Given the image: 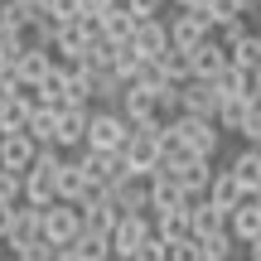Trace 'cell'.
I'll return each mask as SVG.
<instances>
[{
  "mask_svg": "<svg viewBox=\"0 0 261 261\" xmlns=\"http://www.w3.org/2000/svg\"><path fill=\"white\" fill-rule=\"evenodd\" d=\"M165 130L179 140V145L189 150V155H203V160H213L218 155V140H223V130H218V121H203V116H169Z\"/></svg>",
  "mask_w": 261,
  "mask_h": 261,
  "instance_id": "obj_1",
  "label": "cell"
},
{
  "mask_svg": "<svg viewBox=\"0 0 261 261\" xmlns=\"http://www.w3.org/2000/svg\"><path fill=\"white\" fill-rule=\"evenodd\" d=\"M160 130H165V126H130V140L121 145V165H126V174L150 179V174L160 169Z\"/></svg>",
  "mask_w": 261,
  "mask_h": 261,
  "instance_id": "obj_2",
  "label": "cell"
},
{
  "mask_svg": "<svg viewBox=\"0 0 261 261\" xmlns=\"http://www.w3.org/2000/svg\"><path fill=\"white\" fill-rule=\"evenodd\" d=\"M126 140H130V121L116 112V107H107V112H92V116H87V136H83V145H87V150L121 155Z\"/></svg>",
  "mask_w": 261,
  "mask_h": 261,
  "instance_id": "obj_3",
  "label": "cell"
},
{
  "mask_svg": "<svg viewBox=\"0 0 261 261\" xmlns=\"http://www.w3.org/2000/svg\"><path fill=\"white\" fill-rule=\"evenodd\" d=\"M97 39V19L77 15V19H63L54 34V58H63V63H77V58L87 54V44Z\"/></svg>",
  "mask_w": 261,
  "mask_h": 261,
  "instance_id": "obj_4",
  "label": "cell"
},
{
  "mask_svg": "<svg viewBox=\"0 0 261 261\" xmlns=\"http://www.w3.org/2000/svg\"><path fill=\"white\" fill-rule=\"evenodd\" d=\"M73 165L83 169V179H87V184H102V189H112V184H121V179H126L121 155H107V150H87V145H83Z\"/></svg>",
  "mask_w": 261,
  "mask_h": 261,
  "instance_id": "obj_5",
  "label": "cell"
},
{
  "mask_svg": "<svg viewBox=\"0 0 261 261\" xmlns=\"http://www.w3.org/2000/svg\"><path fill=\"white\" fill-rule=\"evenodd\" d=\"M77 232H83V208H77V203H54V208H44V242L68 247Z\"/></svg>",
  "mask_w": 261,
  "mask_h": 261,
  "instance_id": "obj_6",
  "label": "cell"
},
{
  "mask_svg": "<svg viewBox=\"0 0 261 261\" xmlns=\"http://www.w3.org/2000/svg\"><path fill=\"white\" fill-rule=\"evenodd\" d=\"M150 237H155V227H150V213H121L107 242H112V252H116V256H130L140 242H150Z\"/></svg>",
  "mask_w": 261,
  "mask_h": 261,
  "instance_id": "obj_7",
  "label": "cell"
},
{
  "mask_svg": "<svg viewBox=\"0 0 261 261\" xmlns=\"http://www.w3.org/2000/svg\"><path fill=\"white\" fill-rule=\"evenodd\" d=\"M179 112H184V116H203V121H213V116H218V87L203 83V77H189V83H179Z\"/></svg>",
  "mask_w": 261,
  "mask_h": 261,
  "instance_id": "obj_8",
  "label": "cell"
},
{
  "mask_svg": "<svg viewBox=\"0 0 261 261\" xmlns=\"http://www.w3.org/2000/svg\"><path fill=\"white\" fill-rule=\"evenodd\" d=\"M203 39H213V24H208L203 10H179V15L169 19V44L174 48H194V44H203Z\"/></svg>",
  "mask_w": 261,
  "mask_h": 261,
  "instance_id": "obj_9",
  "label": "cell"
},
{
  "mask_svg": "<svg viewBox=\"0 0 261 261\" xmlns=\"http://www.w3.org/2000/svg\"><path fill=\"white\" fill-rule=\"evenodd\" d=\"M165 174H174L179 189H184L189 198H203V194H208V179H213V160H203V155H184L179 165H169Z\"/></svg>",
  "mask_w": 261,
  "mask_h": 261,
  "instance_id": "obj_10",
  "label": "cell"
},
{
  "mask_svg": "<svg viewBox=\"0 0 261 261\" xmlns=\"http://www.w3.org/2000/svg\"><path fill=\"white\" fill-rule=\"evenodd\" d=\"M130 29H136V10H130V0H107L102 15H97V34L112 39V44H126Z\"/></svg>",
  "mask_w": 261,
  "mask_h": 261,
  "instance_id": "obj_11",
  "label": "cell"
},
{
  "mask_svg": "<svg viewBox=\"0 0 261 261\" xmlns=\"http://www.w3.org/2000/svg\"><path fill=\"white\" fill-rule=\"evenodd\" d=\"M130 48H136L140 58H160L169 48V24L160 15H150V19H136V29H130Z\"/></svg>",
  "mask_w": 261,
  "mask_h": 261,
  "instance_id": "obj_12",
  "label": "cell"
},
{
  "mask_svg": "<svg viewBox=\"0 0 261 261\" xmlns=\"http://www.w3.org/2000/svg\"><path fill=\"white\" fill-rule=\"evenodd\" d=\"M39 237H44V208H15L10 232H5V247H10V252H19V247L39 242Z\"/></svg>",
  "mask_w": 261,
  "mask_h": 261,
  "instance_id": "obj_13",
  "label": "cell"
},
{
  "mask_svg": "<svg viewBox=\"0 0 261 261\" xmlns=\"http://www.w3.org/2000/svg\"><path fill=\"white\" fill-rule=\"evenodd\" d=\"M227 232L232 242H261V198H242L227 213Z\"/></svg>",
  "mask_w": 261,
  "mask_h": 261,
  "instance_id": "obj_14",
  "label": "cell"
},
{
  "mask_svg": "<svg viewBox=\"0 0 261 261\" xmlns=\"http://www.w3.org/2000/svg\"><path fill=\"white\" fill-rule=\"evenodd\" d=\"M107 194H112V203L121 208V213H150V179H140V174H126L121 184H112Z\"/></svg>",
  "mask_w": 261,
  "mask_h": 261,
  "instance_id": "obj_15",
  "label": "cell"
},
{
  "mask_svg": "<svg viewBox=\"0 0 261 261\" xmlns=\"http://www.w3.org/2000/svg\"><path fill=\"white\" fill-rule=\"evenodd\" d=\"M48 68H54V54H48V48H24V54L15 58V68H10V73L19 77V92H34V87L44 83Z\"/></svg>",
  "mask_w": 261,
  "mask_h": 261,
  "instance_id": "obj_16",
  "label": "cell"
},
{
  "mask_svg": "<svg viewBox=\"0 0 261 261\" xmlns=\"http://www.w3.org/2000/svg\"><path fill=\"white\" fill-rule=\"evenodd\" d=\"M189 68H194V77L213 83V77L227 68V48L218 44V39H203V44H194V48H189Z\"/></svg>",
  "mask_w": 261,
  "mask_h": 261,
  "instance_id": "obj_17",
  "label": "cell"
},
{
  "mask_svg": "<svg viewBox=\"0 0 261 261\" xmlns=\"http://www.w3.org/2000/svg\"><path fill=\"white\" fill-rule=\"evenodd\" d=\"M87 107H58V130H54V145L58 150H77L87 136Z\"/></svg>",
  "mask_w": 261,
  "mask_h": 261,
  "instance_id": "obj_18",
  "label": "cell"
},
{
  "mask_svg": "<svg viewBox=\"0 0 261 261\" xmlns=\"http://www.w3.org/2000/svg\"><path fill=\"white\" fill-rule=\"evenodd\" d=\"M34 140L24 136V130H15V136H0V169H10V174H24L29 165H34Z\"/></svg>",
  "mask_w": 261,
  "mask_h": 261,
  "instance_id": "obj_19",
  "label": "cell"
},
{
  "mask_svg": "<svg viewBox=\"0 0 261 261\" xmlns=\"http://www.w3.org/2000/svg\"><path fill=\"white\" fill-rule=\"evenodd\" d=\"M203 198H208L213 208H223V213H232V208L247 198V189L232 179V169H213V179H208V194H203Z\"/></svg>",
  "mask_w": 261,
  "mask_h": 261,
  "instance_id": "obj_20",
  "label": "cell"
},
{
  "mask_svg": "<svg viewBox=\"0 0 261 261\" xmlns=\"http://www.w3.org/2000/svg\"><path fill=\"white\" fill-rule=\"evenodd\" d=\"M227 169H232V179L247 189V198H261V145H247Z\"/></svg>",
  "mask_w": 261,
  "mask_h": 261,
  "instance_id": "obj_21",
  "label": "cell"
},
{
  "mask_svg": "<svg viewBox=\"0 0 261 261\" xmlns=\"http://www.w3.org/2000/svg\"><path fill=\"white\" fill-rule=\"evenodd\" d=\"M189 194L179 189L174 174H150V213H165V208H184Z\"/></svg>",
  "mask_w": 261,
  "mask_h": 261,
  "instance_id": "obj_22",
  "label": "cell"
},
{
  "mask_svg": "<svg viewBox=\"0 0 261 261\" xmlns=\"http://www.w3.org/2000/svg\"><path fill=\"white\" fill-rule=\"evenodd\" d=\"M189 227H194V237H208V232H223L227 227V213L223 208H213L208 198H189Z\"/></svg>",
  "mask_w": 261,
  "mask_h": 261,
  "instance_id": "obj_23",
  "label": "cell"
},
{
  "mask_svg": "<svg viewBox=\"0 0 261 261\" xmlns=\"http://www.w3.org/2000/svg\"><path fill=\"white\" fill-rule=\"evenodd\" d=\"M116 218H121V208L112 203V194H102V198H92V203H83V227H87V232H102V237H112Z\"/></svg>",
  "mask_w": 261,
  "mask_h": 261,
  "instance_id": "obj_24",
  "label": "cell"
},
{
  "mask_svg": "<svg viewBox=\"0 0 261 261\" xmlns=\"http://www.w3.org/2000/svg\"><path fill=\"white\" fill-rule=\"evenodd\" d=\"M150 227H155L160 242H184V237H194V227H189V208H165V213L150 218Z\"/></svg>",
  "mask_w": 261,
  "mask_h": 261,
  "instance_id": "obj_25",
  "label": "cell"
},
{
  "mask_svg": "<svg viewBox=\"0 0 261 261\" xmlns=\"http://www.w3.org/2000/svg\"><path fill=\"white\" fill-rule=\"evenodd\" d=\"M29 116H34V97L19 92L0 107V136H15V130H29Z\"/></svg>",
  "mask_w": 261,
  "mask_h": 261,
  "instance_id": "obj_26",
  "label": "cell"
},
{
  "mask_svg": "<svg viewBox=\"0 0 261 261\" xmlns=\"http://www.w3.org/2000/svg\"><path fill=\"white\" fill-rule=\"evenodd\" d=\"M63 252L73 256V261H107V256H112V242H107L102 232H87V227H83V232H77Z\"/></svg>",
  "mask_w": 261,
  "mask_h": 261,
  "instance_id": "obj_27",
  "label": "cell"
},
{
  "mask_svg": "<svg viewBox=\"0 0 261 261\" xmlns=\"http://www.w3.org/2000/svg\"><path fill=\"white\" fill-rule=\"evenodd\" d=\"M19 194H24V203L29 208H54L58 203V194H54V179H44V174H19Z\"/></svg>",
  "mask_w": 261,
  "mask_h": 261,
  "instance_id": "obj_28",
  "label": "cell"
},
{
  "mask_svg": "<svg viewBox=\"0 0 261 261\" xmlns=\"http://www.w3.org/2000/svg\"><path fill=\"white\" fill-rule=\"evenodd\" d=\"M227 63H232V68H242V73L261 68V34H252V29H247V34L237 39L232 48H227Z\"/></svg>",
  "mask_w": 261,
  "mask_h": 261,
  "instance_id": "obj_29",
  "label": "cell"
},
{
  "mask_svg": "<svg viewBox=\"0 0 261 261\" xmlns=\"http://www.w3.org/2000/svg\"><path fill=\"white\" fill-rule=\"evenodd\" d=\"M54 130H58V107H39L34 102V116H29L24 136L34 140V145H54Z\"/></svg>",
  "mask_w": 261,
  "mask_h": 261,
  "instance_id": "obj_30",
  "label": "cell"
},
{
  "mask_svg": "<svg viewBox=\"0 0 261 261\" xmlns=\"http://www.w3.org/2000/svg\"><path fill=\"white\" fill-rule=\"evenodd\" d=\"M34 19H39V0H0V24L29 29Z\"/></svg>",
  "mask_w": 261,
  "mask_h": 261,
  "instance_id": "obj_31",
  "label": "cell"
},
{
  "mask_svg": "<svg viewBox=\"0 0 261 261\" xmlns=\"http://www.w3.org/2000/svg\"><path fill=\"white\" fill-rule=\"evenodd\" d=\"M155 63H160V73H165V83H189V77H194V68H189V48H174V44H169Z\"/></svg>",
  "mask_w": 261,
  "mask_h": 261,
  "instance_id": "obj_32",
  "label": "cell"
},
{
  "mask_svg": "<svg viewBox=\"0 0 261 261\" xmlns=\"http://www.w3.org/2000/svg\"><path fill=\"white\" fill-rule=\"evenodd\" d=\"M87 73H92V102H121L126 83L112 73V68H87Z\"/></svg>",
  "mask_w": 261,
  "mask_h": 261,
  "instance_id": "obj_33",
  "label": "cell"
},
{
  "mask_svg": "<svg viewBox=\"0 0 261 261\" xmlns=\"http://www.w3.org/2000/svg\"><path fill=\"white\" fill-rule=\"evenodd\" d=\"M213 87H218V97H252V73H242V68L227 63L223 73L213 77Z\"/></svg>",
  "mask_w": 261,
  "mask_h": 261,
  "instance_id": "obj_34",
  "label": "cell"
},
{
  "mask_svg": "<svg viewBox=\"0 0 261 261\" xmlns=\"http://www.w3.org/2000/svg\"><path fill=\"white\" fill-rule=\"evenodd\" d=\"M247 102L252 97H218V130H242V121H247Z\"/></svg>",
  "mask_w": 261,
  "mask_h": 261,
  "instance_id": "obj_35",
  "label": "cell"
},
{
  "mask_svg": "<svg viewBox=\"0 0 261 261\" xmlns=\"http://www.w3.org/2000/svg\"><path fill=\"white\" fill-rule=\"evenodd\" d=\"M232 252H237V247H232V232H227V227H223V232L198 237V256H203V261H232Z\"/></svg>",
  "mask_w": 261,
  "mask_h": 261,
  "instance_id": "obj_36",
  "label": "cell"
},
{
  "mask_svg": "<svg viewBox=\"0 0 261 261\" xmlns=\"http://www.w3.org/2000/svg\"><path fill=\"white\" fill-rule=\"evenodd\" d=\"M24 29H10V24H0V68H15V58L24 54Z\"/></svg>",
  "mask_w": 261,
  "mask_h": 261,
  "instance_id": "obj_37",
  "label": "cell"
},
{
  "mask_svg": "<svg viewBox=\"0 0 261 261\" xmlns=\"http://www.w3.org/2000/svg\"><path fill=\"white\" fill-rule=\"evenodd\" d=\"M237 136H242L247 145H261V102H256V97L247 102V121H242V130H237Z\"/></svg>",
  "mask_w": 261,
  "mask_h": 261,
  "instance_id": "obj_38",
  "label": "cell"
},
{
  "mask_svg": "<svg viewBox=\"0 0 261 261\" xmlns=\"http://www.w3.org/2000/svg\"><path fill=\"white\" fill-rule=\"evenodd\" d=\"M15 261H58V247H54V242H44V237H39V242H29V247H19V252H15Z\"/></svg>",
  "mask_w": 261,
  "mask_h": 261,
  "instance_id": "obj_39",
  "label": "cell"
},
{
  "mask_svg": "<svg viewBox=\"0 0 261 261\" xmlns=\"http://www.w3.org/2000/svg\"><path fill=\"white\" fill-rule=\"evenodd\" d=\"M130 261H169V242H160V237H150V242H140Z\"/></svg>",
  "mask_w": 261,
  "mask_h": 261,
  "instance_id": "obj_40",
  "label": "cell"
},
{
  "mask_svg": "<svg viewBox=\"0 0 261 261\" xmlns=\"http://www.w3.org/2000/svg\"><path fill=\"white\" fill-rule=\"evenodd\" d=\"M39 10H44L48 19H58V24H63V19H77V0H39Z\"/></svg>",
  "mask_w": 261,
  "mask_h": 261,
  "instance_id": "obj_41",
  "label": "cell"
},
{
  "mask_svg": "<svg viewBox=\"0 0 261 261\" xmlns=\"http://www.w3.org/2000/svg\"><path fill=\"white\" fill-rule=\"evenodd\" d=\"M169 261H203V256H198V237H184V242H169Z\"/></svg>",
  "mask_w": 261,
  "mask_h": 261,
  "instance_id": "obj_42",
  "label": "cell"
},
{
  "mask_svg": "<svg viewBox=\"0 0 261 261\" xmlns=\"http://www.w3.org/2000/svg\"><path fill=\"white\" fill-rule=\"evenodd\" d=\"M15 198H19V174L0 169V203H15Z\"/></svg>",
  "mask_w": 261,
  "mask_h": 261,
  "instance_id": "obj_43",
  "label": "cell"
},
{
  "mask_svg": "<svg viewBox=\"0 0 261 261\" xmlns=\"http://www.w3.org/2000/svg\"><path fill=\"white\" fill-rule=\"evenodd\" d=\"M10 97H19V77L10 73V68H0V107H5Z\"/></svg>",
  "mask_w": 261,
  "mask_h": 261,
  "instance_id": "obj_44",
  "label": "cell"
},
{
  "mask_svg": "<svg viewBox=\"0 0 261 261\" xmlns=\"http://www.w3.org/2000/svg\"><path fill=\"white\" fill-rule=\"evenodd\" d=\"M130 10H136V19H150L165 10V0H130Z\"/></svg>",
  "mask_w": 261,
  "mask_h": 261,
  "instance_id": "obj_45",
  "label": "cell"
},
{
  "mask_svg": "<svg viewBox=\"0 0 261 261\" xmlns=\"http://www.w3.org/2000/svg\"><path fill=\"white\" fill-rule=\"evenodd\" d=\"M10 218H15V203H0V242H5V232H10Z\"/></svg>",
  "mask_w": 261,
  "mask_h": 261,
  "instance_id": "obj_46",
  "label": "cell"
},
{
  "mask_svg": "<svg viewBox=\"0 0 261 261\" xmlns=\"http://www.w3.org/2000/svg\"><path fill=\"white\" fill-rule=\"evenodd\" d=\"M252 97L261 102V68H252Z\"/></svg>",
  "mask_w": 261,
  "mask_h": 261,
  "instance_id": "obj_47",
  "label": "cell"
},
{
  "mask_svg": "<svg viewBox=\"0 0 261 261\" xmlns=\"http://www.w3.org/2000/svg\"><path fill=\"white\" fill-rule=\"evenodd\" d=\"M174 5H179V10H203L208 0H174Z\"/></svg>",
  "mask_w": 261,
  "mask_h": 261,
  "instance_id": "obj_48",
  "label": "cell"
},
{
  "mask_svg": "<svg viewBox=\"0 0 261 261\" xmlns=\"http://www.w3.org/2000/svg\"><path fill=\"white\" fill-rule=\"evenodd\" d=\"M107 261H130V256H116V252H112V256H107Z\"/></svg>",
  "mask_w": 261,
  "mask_h": 261,
  "instance_id": "obj_49",
  "label": "cell"
}]
</instances>
